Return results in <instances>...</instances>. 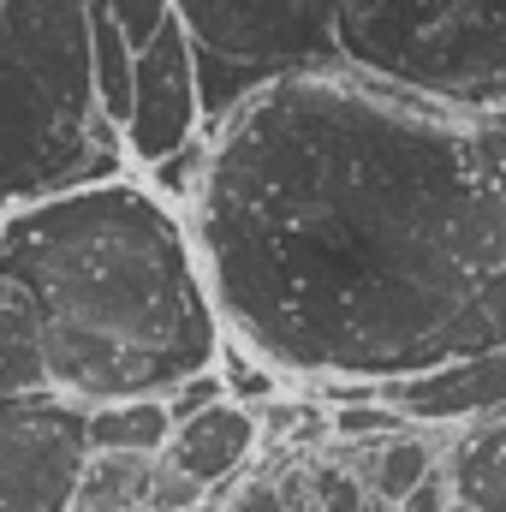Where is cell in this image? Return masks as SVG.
I'll return each mask as SVG.
<instances>
[{"instance_id":"obj_1","label":"cell","mask_w":506,"mask_h":512,"mask_svg":"<svg viewBox=\"0 0 506 512\" xmlns=\"http://www.w3.org/2000/svg\"><path fill=\"white\" fill-rule=\"evenodd\" d=\"M203 143L185 227L221 328L268 376L387 387L506 352V108L328 60Z\"/></svg>"},{"instance_id":"obj_2","label":"cell","mask_w":506,"mask_h":512,"mask_svg":"<svg viewBox=\"0 0 506 512\" xmlns=\"http://www.w3.org/2000/svg\"><path fill=\"white\" fill-rule=\"evenodd\" d=\"M0 280L36 316L48 393L78 411L167 399L227 346L185 215L131 173L0 215Z\"/></svg>"},{"instance_id":"obj_3","label":"cell","mask_w":506,"mask_h":512,"mask_svg":"<svg viewBox=\"0 0 506 512\" xmlns=\"http://www.w3.org/2000/svg\"><path fill=\"white\" fill-rule=\"evenodd\" d=\"M334 48L381 84L506 108V0H334Z\"/></svg>"},{"instance_id":"obj_4","label":"cell","mask_w":506,"mask_h":512,"mask_svg":"<svg viewBox=\"0 0 506 512\" xmlns=\"http://www.w3.org/2000/svg\"><path fill=\"white\" fill-rule=\"evenodd\" d=\"M120 173V131L102 120H72L0 42V215Z\"/></svg>"},{"instance_id":"obj_5","label":"cell","mask_w":506,"mask_h":512,"mask_svg":"<svg viewBox=\"0 0 506 512\" xmlns=\"http://www.w3.org/2000/svg\"><path fill=\"white\" fill-rule=\"evenodd\" d=\"M173 24L191 48L268 66V72H304L340 60L334 48V0H167Z\"/></svg>"},{"instance_id":"obj_6","label":"cell","mask_w":506,"mask_h":512,"mask_svg":"<svg viewBox=\"0 0 506 512\" xmlns=\"http://www.w3.org/2000/svg\"><path fill=\"white\" fill-rule=\"evenodd\" d=\"M84 411L36 393L0 399V512H72V483L84 471Z\"/></svg>"},{"instance_id":"obj_7","label":"cell","mask_w":506,"mask_h":512,"mask_svg":"<svg viewBox=\"0 0 506 512\" xmlns=\"http://www.w3.org/2000/svg\"><path fill=\"white\" fill-rule=\"evenodd\" d=\"M197 131V78H191V42L185 30L167 18L137 54H131V108L120 143L126 161L137 167H161L167 155H179Z\"/></svg>"},{"instance_id":"obj_8","label":"cell","mask_w":506,"mask_h":512,"mask_svg":"<svg viewBox=\"0 0 506 512\" xmlns=\"http://www.w3.org/2000/svg\"><path fill=\"white\" fill-rule=\"evenodd\" d=\"M0 42L72 120H102L96 90H90V12H84V0H0Z\"/></svg>"},{"instance_id":"obj_9","label":"cell","mask_w":506,"mask_h":512,"mask_svg":"<svg viewBox=\"0 0 506 512\" xmlns=\"http://www.w3.org/2000/svg\"><path fill=\"white\" fill-rule=\"evenodd\" d=\"M376 399L417 429H453V423H489L506 411V352L483 358H459L441 364L429 376H405V382L376 387Z\"/></svg>"},{"instance_id":"obj_10","label":"cell","mask_w":506,"mask_h":512,"mask_svg":"<svg viewBox=\"0 0 506 512\" xmlns=\"http://www.w3.org/2000/svg\"><path fill=\"white\" fill-rule=\"evenodd\" d=\"M256 453H262L256 411H251V405L221 399V405H209V411H197V417L173 423V435H167V453H161V459H167L173 471H185L197 489H221V483H233V477L251 465Z\"/></svg>"},{"instance_id":"obj_11","label":"cell","mask_w":506,"mask_h":512,"mask_svg":"<svg viewBox=\"0 0 506 512\" xmlns=\"http://www.w3.org/2000/svg\"><path fill=\"white\" fill-rule=\"evenodd\" d=\"M447 483H453V501L471 512H506V411L465 429L453 447H447Z\"/></svg>"},{"instance_id":"obj_12","label":"cell","mask_w":506,"mask_h":512,"mask_svg":"<svg viewBox=\"0 0 506 512\" xmlns=\"http://www.w3.org/2000/svg\"><path fill=\"white\" fill-rule=\"evenodd\" d=\"M441 441H429L423 429H399V435H387V441H376V447H364V453H352V477L370 489V501H381V507H399L423 477H435L441 471Z\"/></svg>"},{"instance_id":"obj_13","label":"cell","mask_w":506,"mask_h":512,"mask_svg":"<svg viewBox=\"0 0 506 512\" xmlns=\"http://www.w3.org/2000/svg\"><path fill=\"white\" fill-rule=\"evenodd\" d=\"M191 78H197V131L215 137L251 96H262V90H268L274 78H286V72H268V66H245V60L191 48Z\"/></svg>"},{"instance_id":"obj_14","label":"cell","mask_w":506,"mask_h":512,"mask_svg":"<svg viewBox=\"0 0 506 512\" xmlns=\"http://www.w3.org/2000/svg\"><path fill=\"white\" fill-rule=\"evenodd\" d=\"M173 435L167 399H114L84 411V441L90 453H137V459H161Z\"/></svg>"},{"instance_id":"obj_15","label":"cell","mask_w":506,"mask_h":512,"mask_svg":"<svg viewBox=\"0 0 506 512\" xmlns=\"http://www.w3.org/2000/svg\"><path fill=\"white\" fill-rule=\"evenodd\" d=\"M36 393H48L36 316L24 304V292L12 280H0V399H36Z\"/></svg>"},{"instance_id":"obj_16","label":"cell","mask_w":506,"mask_h":512,"mask_svg":"<svg viewBox=\"0 0 506 512\" xmlns=\"http://www.w3.org/2000/svg\"><path fill=\"white\" fill-rule=\"evenodd\" d=\"M155 459L137 453H84V471L72 483V512H143Z\"/></svg>"},{"instance_id":"obj_17","label":"cell","mask_w":506,"mask_h":512,"mask_svg":"<svg viewBox=\"0 0 506 512\" xmlns=\"http://www.w3.org/2000/svg\"><path fill=\"white\" fill-rule=\"evenodd\" d=\"M310 501L322 512H376L381 507V501H370V489H364L346 465H340V471H334V465L310 471Z\"/></svg>"},{"instance_id":"obj_18","label":"cell","mask_w":506,"mask_h":512,"mask_svg":"<svg viewBox=\"0 0 506 512\" xmlns=\"http://www.w3.org/2000/svg\"><path fill=\"white\" fill-rule=\"evenodd\" d=\"M209 501V489H197L185 471H173L167 459H155L149 471V495H143V512H197Z\"/></svg>"},{"instance_id":"obj_19","label":"cell","mask_w":506,"mask_h":512,"mask_svg":"<svg viewBox=\"0 0 506 512\" xmlns=\"http://www.w3.org/2000/svg\"><path fill=\"white\" fill-rule=\"evenodd\" d=\"M108 12H114V24L126 30V42L131 48H143L173 12H167V0H108Z\"/></svg>"},{"instance_id":"obj_20","label":"cell","mask_w":506,"mask_h":512,"mask_svg":"<svg viewBox=\"0 0 506 512\" xmlns=\"http://www.w3.org/2000/svg\"><path fill=\"white\" fill-rule=\"evenodd\" d=\"M221 399H227V387H221V376L209 370V376H191V382H179L173 393H167V417L185 423V417H197V411H209V405H221Z\"/></svg>"},{"instance_id":"obj_21","label":"cell","mask_w":506,"mask_h":512,"mask_svg":"<svg viewBox=\"0 0 506 512\" xmlns=\"http://www.w3.org/2000/svg\"><path fill=\"white\" fill-rule=\"evenodd\" d=\"M393 512H453V483H447V465H441L435 477H423V483H417V489H411V495H405Z\"/></svg>"},{"instance_id":"obj_22","label":"cell","mask_w":506,"mask_h":512,"mask_svg":"<svg viewBox=\"0 0 506 512\" xmlns=\"http://www.w3.org/2000/svg\"><path fill=\"white\" fill-rule=\"evenodd\" d=\"M233 512H286V489L280 483H245Z\"/></svg>"},{"instance_id":"obj_23","label":"cell","mask_w":506,"mask_h":512,"mask_svg":"<svg viewBox=\"0 0 506 512\" xmlns=\"http://www.w3.org/2000/svg\"><path fill=\"white\" fill-rule=\"evenodd\" d=\"M286 512H322V507H316L310 495H292V489H286Z\"/></svg>"},{"instance_id":"obj_24","label":"cell","mask_w":506,"mask_h":512,"mask_svg":"<svg viewBox=\"0 0 506 512\" xmlns=\"http://www.w3.org/2000/svg\"><path fill=\"white\" fill-rule=\"evenodd\" d=\"M453 512H471V507H459V501H453Z\"/></svg>"},{"instance_id":"obj_25","label":"cell","mask_w":506,"mask_h":512,"mask_svg":"<svg viewBox=\"0 0 506 512\" xmlns=\"http://www.w3.org/2000/svg\"><path fill=\"white\" fill-rule=\"evenodd\" d=\"M376 512H381V507H376ZM387 512H393V507H387Z\"/></svg>"}]
</instances>
